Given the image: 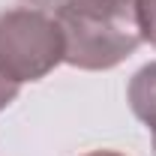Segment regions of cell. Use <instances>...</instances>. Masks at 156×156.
<instances>
[{
  "mask_svg": "<svg viewBox=\"0 0 156 156\" xmlns=\"http://www.w3.org/2000/svg\"><path fill=\"white\" fill-rule=\"evenodd\" d=\"M66 57L57 18L39 9H9L0 15V72L15 84L39 81Z\"/></svg>",
  "mask_w": 156,
  "mask_h": 156,
  "instance_id": "obj_1",
  "label": "cell"
},
{
  "mask_svg": "<svg viewBox=\"0 0 156 156\" xmlns=\"http://www.w3.org/2000/svg\"><path fill=\"white\" fill-rule=\"evenodd\" d=\"M57 24L66 39L63 63H69L75 69H87V72L114 69L141 45V33H138V24L132 15L87 9V12L66 15Z\"/></svg>",
  "mask_w": 156,
  "mask_h": 156,
  "instance_id": "obj_2",
  "label": "cell"
},
{
  "mask_svg": "<svg viewBox=\"0 0 156 156\" xmlns=\"http://www.w3.org/2000/svg\"><path fill=\"white\" fill-rule=\"evenodd\" d=\"M126 99H129V108L132 114L147 123V129H156V60L141 66L135 75L129 78V87H126Z\"/></svg>",
  "mask_w": 156,
  "mask_h": 156,
  "instance_id": "obj_3",
  "label": "cell"
},
{
  "mask_svg": "<svg viewBox=\"0 0 156 156\" xmlns=\"http://www.w3.org/2000/svg\"><path fill=\"white\" fill-rule=\"evenodd\" d=\"M33 3V9L39 12H45V15H51V18H66V15H75V12H87V9H102L96 6L93 0H30ZM108 12V9H105ZM120 15V12H117Z\"/></svg>",
  "mask_w": 156,
  "mask_h": 156,
  "instance_id": "obj_4",
  "label": "cell"
},
{
  "mask_svg": "<svg viewBox=\"0 0 156 156\" xmlns=\"http://www.w3.org/2000/svg\"><path fill=\"white\" fill-rule=\"evenodd\" d=\"M135 24L141 42H150L156 48V0H138L135 3Z\"/></svg>",
  "mask_w": 156,
  "mask_h": 156,
  "instance_id": "obj_5",
  "label": "cell"
},
{
  "mask_svg": "<svg viewBox=\"0 0 156 156\" xmlns=\"http://www.w3.org/2000/svg\"><path fill=\"white\" fill-rule=\"evenodd\" d=\"M96 6L108 9V12H120V15H132L135 18V3L138 0H93Z\"/></svg>",
  "mask_w": 156,
  "mask_h": 156,
  "instance_id": "obj_6",
  "label": "cell"
},
{
  "mask_svg": "<svg viewBox=\"0 0 156 156\" xmlns=\"http://www.w3.org/2000/svg\"><path fill=\"white\" fill-rule=\"evenodd\" d=\"M18 87H21V84H15L12 78H6L3 72H0V111H3L9 102H15V96H18Z\"/></svg>",
  "mask_w": 156,
  "mask_h": 156,
  "instance_id": "obj_7",
  "label": "cell"
},
{
  "mask_svg": "<svg viewBox=\"0 0 156 156\" xmlns=\"http://www.w3.org/2000/svg\"><path fill=\"white\" fill-rule=\"evenodd\" d=\"M87 156H123V153H117V150H93V153H87Z\"/></svg>",
  "mask_w": 156,
  "mask_h": 156,
  "instance_id": "obj_8",
  "label": "cell"
},
{
  "mask_svg": "<svg viewBox=\"0 0 156 156\" xmlns=\"http://www.w3.org/2000/svg\"><path fill=\"white\" fill-rule=\"evenodd\" d=\"M153 150H156V129H153Z\"/></svg>",
  "mask_w": 156,
  "mask_h": 156,
  "instance_id": "obj_9",
  "label": "cell"
}]
</instances>
